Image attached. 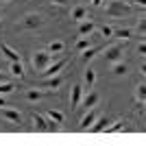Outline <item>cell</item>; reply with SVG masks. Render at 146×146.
Returning a JSON list of instances; mask_svg holds the SVG:
<instances>
[{
    "instance_id": "6da1fadb",
    "label": "cell",
    "mask_w": 146,
    "mask_h": 146,
    "mask_svg": "<svg viewBox=\"0 0 146 146\" xmlns=\"http://www.w3.org/2000/svg\"><path fill=\"white\" fill-rule=\"evenodd\" d=\"M105 11L109 13L111 18H127L129 13H131V5L122 2V0H111L109 5L105 7Z\"/></svg>"
},
{
    "instance_id": "7a4b0ae2",
    "label": "cell",
    "mask_w": 146,
    "mask_h": 146,
    "mask_svg": "<svg viewBox=\"0 0 146 146\" xmlns=\"http://www.w3.org/2000/svg\"><path fill=\"white\" fill-rule=\"evenodd\" d=\"M31 61H33V68H35L37 72H42L46 66L52 63V52H48V50H37Z\"/></svg>"
},
{
    "instance_id": "3957f363",
    "label": "cell",
    "mask_w": 146,
    "mask_h": 146,
    "mask_svg": "<svg viewBox=\"0 0 146 146\" xmlns=\"http://www.w3.org/2000/svg\"><path fill=\"white\" fill-rule=\"evenodd\" d=\"M105 50V59L109 61V63H116V61H122L124 59V48H122V44H113V46H107Z\"/></svg>"
},
{
    "instance_id": "277c9868",
    "label": "cell",
    "mask_w": 146,
    "mask_h": 146,
    "mask_svg": "<svg viewBox=\"0 0 146 146\" xmlns=\"http://www.w3.org/2000/svg\"><path fill=\"white\" fill-rule=\"evenodd\" d=\"M68 66V59H59V61H52L50 66H46L42 70V76L48 79V76H55V74H61V70Z\"/></svg>"
},
{
    "instance_id": "5b68a950",
    "label": "cell",
    "mask_w": 146,
    "mask_h": 146,
    "mask_svg": "<svg viewBox=\"0 0 146 146\" xmlns=\"http://www.w3.org/2000/svg\"><path fill=\"white\" fill-rule=\"evenodd\" d=\"M98 116H100V109H98L96 105H94L92 109H87V113H85V116H83V120H81V129H83V131H87V129H90L92 124H94V120H96Z\"/></svg>"
},
{
    "instance_id": "8992f818",
    "label": "cell",
    "mask_w": 146,
    "mask_h": 146,
    "mask_svg": "<svg viewBox=\"0 0 146 146\" xmlns=\"http://www.w3.org/2000/svg\"><path fill=\"white\" fill-rule=\"evenodd\" d=\"M0 116L5 118V120L13 122V124H20L22 122V113L18 109H9V107H0Z\"/></svg>"
},
{
    "instance_id": "52a82bcc",
    "label": "cell",
    "mask_w": 146,
    "mask_h": 146,
    "mask_svg": "<svg viewBox=\"0 0 146 146\" xmlns=\"http://www.w3.org/2000/svg\"><path fill=\"white\" fill-rule=\"evenodd\" d=\"M111 122H113V118H100V116H98L96 120H94V124H92L87 131H92V133H100V131H105V129L109 127Z\"/></svg>"
},
{
    "instance_id": "ba28073f",
    "label": "cell",
    "mask_w": 146,
    "mask_h": 146,
    "mask_svg": "<svg viewBox=\"0 0 146 146\" xmlns=\"http://www.w3.org/2000/svg\"><path fill=\"white\" fill-rule=\"evenodd\" d=\"M61 83H63V76H61V74H55V76H48V79H44L39 85H42L44 90H59Z\"/></svg>"
},
{
    "instance_id": "9c48e42d",
    "label": "cell",
    "mask_w": 146,
    "mask_h": 146,
    "mask_svg": "<svg viewBox=\"0 0 146 146\" xmlns=\"http://www.w3.org/2000/svg\"><path fill=\"white\" fill-rule=\"evenodd\" d=\"M81 105L85 107V109H92L94 105H98V94L94 90H90L87 94H83V98H81Z\"/></svg>"
},
{
    "instance_id": "30bf717a",
    "label": "cell",
    "mask_w": 146,
    "mask_h": 146,
    "mask_svg": "<svg viewBox=\"0 0 146 146\" xmlns=\"http://www.w3.org/2000/svg\"><path fill=\"white\" fill-rule=\"evenodd\" d=\"M124 129H127V120L124 118H113V122L105 129L103 133H118V131H124Z\"/></svg>"
},
{
    "instance_id": "8fae6325",
    "label": "cell",
    "mask_w": 146,
    "mask_h": 146,
    "mask_svg": "<svg viewBox=\"0 0 146 146\" xmlns=\"http://www.w3.org/2000/svg\"><path fill=\"white\" fill-rule=\"evenodd\" d=\"M31 120H33V127H35V131H48V120H46V116L33 113V116H31Z\"/></svg>"
},
{
    "instance_id": "7c38bea8",
    "label": "cell",
    "mask_w": 146,
    "mask_h": 146,
    "mask_svg": "<svg viewBox=\"0 0 146 146\" xmlns=\"http://www.w3.org/2000/svg\"><path fill=\"white\" fill-rule=\"evenodd\" d=\"M81 98H83V85H74L72 87V98H70L72 109H76V107L81 105Z\"/></svg>"
},
{
    "instance_id": "4fadbf2b",
    "label": "cell",
    "mask_w": 146,
    "mask_h": 146,
    "mask_svg": "<svg viewBox=\"0 0 146 146\" xmlns=\"http://www.w3.org/2000/svg\"><path fill=\"white\" fill-rule=\"evenodd\" d=\"M0 52H2L9 61H20V52H18V50H13L11 46H7V44H0Z\"/></svg>"
},
{
    "instance_id": "5bb4252c",
    "label": "cell",
    "mask_w": 146,
    "mask_h": 146,
    "mask_svg": "<svg viewBox=\"0 0 146 146\" xmlns=\"http://www.w3.org/2000/svg\"><path fill=\"white\" fill-rule=\"evenodd\" d=\"M50 94V90H29L26 92V98H29L31 103H35V100H42Z\"/></svg>"
},
{
    "instance_id": "9a60e30c",
    "label": "cell",
    "mask_w": 146,
    "mask_h": 146,
    "mask_svg": "<svg viewBox=\"0 0 146 146\" xmlns=\"http://www.w3.org/2000/svg\"><path fill=\"white\" fill-rule=\"evenodd\" d=\"M100 46H87L85 50H83V55H81V59H83V63H87V61H92L94 59V57L98 55V52H100Z\"/></svg>"
},
{
    "instance_id": "2e32d148",
    "label": "cell",
    "mask_w": 146,
    "mask_h": 146,
    "mask_svg": "<svg viewBox=\"0 0 146 146\" xmlns=\"http://www.w3.org/2000/svg\"><path fill=\"white\" fill-rule=\"evenodd\" d=\"M39 24H42V18H39L37 13H31V15H26L24 22H22V26H24V29H35V26H39Z\"/></svg>"
},
{
    "instance_id": "e0dca14e",
    "label": "cell",
    "mask_w": 146,
    "mask_h": 146,
    "mask_svg": "<svg viewBox=\"0 0 146 146\" xmlns=\"http://www.w3.org/2000/svg\"><path fill=\"white\" fill-rule=\"evenodd\" d=\"M94 29H96V26H94V22H90V20H81L79 22V35L81 37H87Z\"/></svg>"
},
{
    "instance_id": "ac0fdd59",
    "label": "cell",
    "mask_w": 146,
    "mask_h": 146,
    "mask_svg": "<svg viewBox=\"0 0 146 146\" xmlns=\"http://www.w3.org/2000/svg\"><path fill=\"white\" fill-rule=\"evenodd\" d=\"M85 18H87L85 7H83V5H76L72 9V20H74V22H81V20H85Z\"/></svg>"
},
{
    "instance_id": "d6986e66",
    "label": "cell",
    "mask_w": 146,
    "mask_h": 146,
    "mask_svg": "<svg viewBox=\"0 0 146 146\" xmlns=\"http://www.w3.org/2000/svg\"><path fill=\"white\" fill-rule=\"evenodd\" d=\"M9 70H11V74L15 76V79H22V76H24V68H22V61H11Z\"/></svg>"
},
{
    "instance_id": "ffe728a7",
    "label": "cell",
    "mask_w": 146,
    "mask_h": 146,
    "mask_svg": "<svg viewBox=\"0 0 146 146\" xmlns=\"http://www.w3.org/2000/svg\"><path fill=\"white\" fill-rule=\"evenodd\" d=\"M111 66H113V68H111V72L118 74V76H124V74L129 72V66L124 63V61H116V63H111Z\"/></svg>"
},
{
    "instance_id": "44dd1931",
    "label": "cell",
    "mask_w": 146,
    "mask_h": 146,
    "mask_svg": "<svg viewBox=\"0 0 146 146\" xmlns=\"http://www.w3.org/2000/svg\"><path fill=\"white\" fill-rule=\"evenodd\" d=\"M46 120H52V122H57V124H61V122H63V113L57 111V109H48L46 111Z\"/></svg>"
},
{
    "instance_id": "7402d4cb",
    "label": "cell",
    "mask_w": 146,
    "mask_h": 146,
    "mask_svg": "<svg viewBox=\"0 0 146 146\" xmlns=\"http://www.w3.org/2000/svg\"><path fill=\"white\" fill-rule=\"evenodd\" d=\"M94 83H96V72H94L92 68H87V70H85V87H87V90H92Z\"/></svg>"
},
{
    "instance_id": "603a6c76",
    "label": "cell",
    "mask_w": 146,
    "mask_h": 146,
    "mask_svg": "<svg viewBox=\"0 0 146 146\" xmlns=\"http://www.w3.org/2000/svg\"><path fill=\"white\" fill-rule=\"evenodd\" d=\"M46 50L52 52V55H57V52H61V50H66V44H63V42H50Z\"/></svg>"
},
{
    "instance_id": "cb8c5ba5",
    "label": "cell",
    "mask_w": 146,
    "mask_h": 146,
    "mask_svg": "<svg viewBox=\"0 0 146 146\" xmlns=\"http://www.w3.org/2000/svg\"><path fill=\"white\" fill-rule=\"evenodd\" d=\"M113 35H116L118 39H131V37H133V31H129V29H118V31H113Z\"/></svg>"
},
{
    "instance_id": "d4e9b609",
    "label": "cell",
    "mask_w": 146,
    "mask_h": 146,
    "mask_svg": "<svg viewBox=\"0 0 146 146\" xmlns=\"http://www.w3.org/2000/svg\"><path fill=\"white\" fill-rule=\"evenodd\" d=\"M11 92H15V85H11L9 81L0 83V96H2V94H11Z\"/></svg>"
},
{
    "instance_id": "484cf974",
    "label": "cell",
    "mask_w": 146,
    "mask_h": 146,
    "mask_svg": "<svg viewBox=\"0 0 146 146\" xmlns=\"http://www.w3.org/2000/svg\"><path fill=\"white\" fill-rule=\"evenodd\" d=\"M135 98H137V103H144V98H146V87L144 85H137V90H135Z\"/></svg>"
},
{
    "instance_id": "4316f807",
    "label": "cell",
    "mask_w": 146,
    "mask_h": 146,
    "mask_svg": "<svg viewBox=\"0 0 146 146\" xmlns=\"http://www.w3.org/2000/svg\"><path fill=\"white\" fill-rule=\"evenodd\" d=\"M87 46H92V44H90V39H87V37H81L79 42H76V50H85Z\"/></svg>"
},
{
    "instance_id": "83f0119b",
    "label": "cell",
    "mask_w": 146,
    "mask_h": 146,
    "mask_svg": "<svg viewBox=\"0 0 146 146\" xmlns=\"http://www.w3.org/2000/svg\"><path fill=\"white\" fill-rule=\"evenodd\" d=\"M100 33H103V37H111L113 35V29H111L109 24H103L100 26Z\"/></svg>"
},
{
    "instance_id": "f1b7e54d",
    "label": "cell",
    "mask_w": 146,
    "mask_h": 146,
    "mask_svg": "<svg viewBox=\"0 0 146 146\" xmlns=\"http://www.w3.org/2000/svg\"><path fill=\"white\" fill-rule=\"evenodd\" d=\"M137 52H140V55H144V52H146V44H144V42L137 44Z\"/></svg>"
},
{
    "instance_id": "f546056e",
    "label": "cell",
    "mask_w": 146,
    "mask_h": 146,
    "mask_svg": "<svg viewBox=\"0 0 146 146\" xmlns=\"http://www.w3.org/2000/svg\"><path fill=\"white\" fill-rule=\"evenodd\" d=\"M52 5H59V7H63V5H68V0H50Z\"/></svg>"
},
{
    "instance_id": "4dcf8cb0",
    "label": "cell",
    "mask_w": 146,
    "mask_h": 146,
    "mask_svg": "<svg viewBox=\"0 0 146 146\" xmlns=\"http://www.w3.org/2000/svg\"><path fill=\"white\" fill-rule=\"evenodd\" d=\"M90 2H92V7H103L105 0H90Z\"/></svg>"
},
{
    "instance_id": "1f68e13d",
    "label": "cell",
    "mask_w": 146,
    "mask_h": 146,
    "mask_svg": "<svg viewBox=\"0 0 146 146\" xmlns=\"http://www.w3.org/2000/svg\"><path fill=\"white\" fill-rule=\"evenodd\" d=\"M135 7H140V9H144V0H135Z\"/></svg>"
},
{
    "instance_id": "d6a6232c",
    "label": "cell",
    "mask_w": 146,
    "mask_h": 146,
    "mask_svg": "<svg viewBox=\"0 0 146 146\" xmlns=\"http://www.w3.org/2000/svg\"><path fill=\"white\" fill-rule=\"evenodd\" d=\"M5 81H7V74L2 72V70H0V83H5Z\"/></svg>"
},
{
    "instance_id": "836d02e7",
    "label": "cell",
    "mask_w": 146,
    "mask_h": 146,
    "mask_svg": "<svg viewBox=\"0 0 146 146\" xmlns=\"http://www.w3.org/2000/svg\"><path fill=\"white\" fill-rule=\"evenodd\" d=\"M5 105H7V100H5L2 96H0V107H5Z\"/></svg>"
},
{
    "instance_id": "e575fe53",
    "label": "cell",
    "mask_w": 146,
    "mask_h": 146,
    "mask_svg": "<svg viewBox=\"0 0 146 146\" xmlns=\"http://www.w3.org/2000/svg\"><path fill=\"white\" fill-rule=\"evenodd\" d=\"M0 18H2V13H0Z\"/></svg>"
},
{
    "instance_id": "d590c367",
    "label": "cell",
    "mask_w": 146,
    "mask_h": 146,
    "mask_svg": "<svg viewBox=\"0 0 146 146\" xmlns=\"http://www.w3.org/2000/svg\"><path fill=\"white\" fill-rule=\"evenodd\" d=\"M5 2H7V0H5Z\"/></svg>"
}]
</instances>
